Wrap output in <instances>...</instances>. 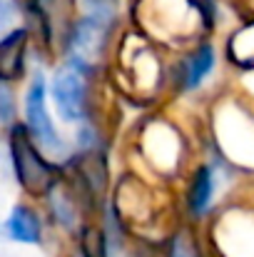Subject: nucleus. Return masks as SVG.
<instances>
[{"label":"nucleus","mask_w":254,"mask_h":257,"mask_svg":"<svg viewBox=\"0 0 254 257\" xmlns=\"http://www.w3.org/2000/svg\"><path fill=\"white\" fill-rule=\"evenodd\" d=\"M5 145H8V160L18 187L28 200L43 202L48 192L63 180L65 175L63 163L48 158L20 120L5 130Z\"/></svg>","instance_id":"1"},{"label":"nucleus","mask_w":254,"mask_h":257,"mask_svg":"<svg viewBox=\"0 0 254 257\" xmlns=\"http://www.w3.org/2000/svg\"><path fill=\"white\" fill-rule=\"evenodd\" d=\"M117 78L130 97L152 100L167 87V65L157 55L152 40L142 33H127L117 43Z\"/></svg>","instance_id":"2"},{"label":"nucleus","mask_w":254,"mask_h":257,"mask_svg":"<svg viewBox=\"0 0 254 257\" xmlns=\"http://www.w3.org/2000/svg\"><path fill=\"white\" fill-rule=\"evenodd\" d=\"M20 122L30 133V138L40 145V150L48 158H53L55 163H65L75 153L73 140L68 135H63L58 127V120L53 115L50 97H48V75L40 68L30 70V75L25 80Z\"/></svg>","instance_id":"3"},{"label":"nucleus","mask_w":254,"mask_h":257,"mask_svg":"<svg viewBox=\"0 0 254 257\" xmlns=\"http://www.w3.org/2000/svg\"><path fill=\"white\" fill-rule=\"evenodd\" d=\"M207 15L194 0H137V28L152 43L189 40Z\"/></svg>","instance_id":"4"},{"label":"nucleus","mask_w":254,"mask_h":257,"mask_svg":"<svg viewBox=\"0 0 254 257\" xmlns=\"http://www.w3.org/2000/svg\"><path fill=\"white\" fill-rule=\"evenodd\" d=\"M48 97L55 120H60L63 125L78 127L83 122L97 120L95 78H87L85 73L68 63L55 65L53 75L48 78Z\"/></svg>","instance_id":"5"},{"label":"nucleus","mask_w":254,"mask_h":257,"mask_svg":"<svg viewBox=\"0 0 254 257\" xmlns=\"http://www.w3.org/2000/svg\"><path fill=\"white\" fill-rule=\"evenodd\" d=\"M137 153L160 180L182 172V138L165 115H152L145 120L137 135Z\"/></svg>","instance_id":"6"},{"label":"nucleus","mask_w":254,"mask_h":257,"mask_svg":"<svg viewBox=\"0 0 254 257\" xmlns=\"http://www.w3.org/2000/svg\"><path fill=\"white\" fill-rule=\"evenodd\" d=\"M217 68V50L212 43H197L192 50L179 55L174 65H167V87L172 85L174 92L189 95L209 80V75Z\"/></svg>","instance_id":"7"},{"label":"nucleus","mask_w":254,"mask_h":257,"mask_svg":"<svg viewBox=\"0 0 254 257\" xmlns=\"http://www.w3.org/2000/svg\"><path fill=\"white\" fill-rule=\"evenodd\" d=\"M3 235L15 245L40 247L45 245V215L30 200H18L3 220Z\"/></svg>","instance_id":"8"},{"label":"nucleus","mask_w":254,"mask_h":257,"mask_svg":"<svg viewBox=\"0 0 254 257\" xmlns=\"http://www.w3.org/2000/svg\"><path fill=\"white\" fill-rule=\"evenodd\" d=\"M217 190H219V170L214 163H199L194 165V170L187 177V187H184V212L192 222L204 220L217 200Z\"/></svg>","instance_id":"9"},{"label":"nucleus","mask_w":254,"mask_h":257,"mask_svg":"<svg viewBox=\"0 0 254 257\" xmlns=\"http://www.w3.org/2000/svg\"><path fill=\"white\" fill-rule=\"evenodd\" d=\"M30 45L33 35L25 25L0 35V83L18 85L30 75Z\"/></svg>","instance_id":"10"},{"label":"nucleus","mask_w":254,"mask_h":257,"mask_svg":"<svg viewBox=\"0 0 254 257\" xmlns=\"http://www.w3.org/2000/svg\"><path fill=\"white\" fill-rule=\"evenodd\" d=\"M162 257H204V252L199 247L194 230L189 225H184L165 237V255Z\"/></svg>","instance_id":"11"},{"label":"nucleus","mask_w":254,"mask_h":257,"mask_svg":"<svg viewBox=\"0 0 254 257\" xmlns=\"http://www.w3.org/2000/svg\"><path fill=\"white\" fill-rule=\"evenodd\" d=\"M229 53L239 65H254V25H247L232 38Z\"/></svg>","instance_id":"12"},{"label":"nucleus","mask_w":254,"mask_h":257,"mask_svg":"<svg viewBox=\"0 0 254 257\" xmlns=\"http://www.w3.org/2000/svg\"><path fill=\"white\" fill-rule=\"evenodd\" d=\"M20 107H18V95H15V85L0 83V127L8 130L10 125H15L20 120Z\"/></svg>","instance_id":"13"},{"label":"nucleus","mask_w":254,"mask_h":257,"mask_svg":"<svg viewBox=\"0 0 254 257\" xmlns=\"http://www.w3.org/2000/svg\"><path fill=\"white\" fill-rule=\"evenodd\" d=\"M18 0H0V35H5L8 30L15 28V18H18Z\"/></svg>","instance_id":"14"},{"label":"nucleus","mask_w":254,"mask_h":257,"mask_svg":"<svg viewBox=\"0 0 254 257\" xmlns=\"http://www.w3.org/2000/svg\"><path fill=\"white\" fill-rule=\"evenodd\" d=\"M107 240H110V237H107ZM127 240H130V235H125V237H112V240H110V257H150V255H145L140 247H130Z\"/></svg>","instance_id":"15"}]
</instances>
